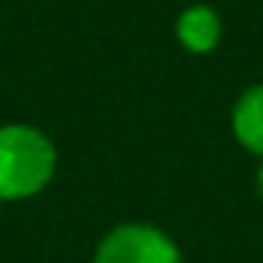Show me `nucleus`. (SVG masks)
Here are the masks:
<instances>
[{"mask_svg":"<svg viewBox=\"0 0 263 263\" xmlns=\"http://www.w3.org/2000/svg\"><path fill=\"white\" fill-rule=\"evenodd\" d=\"M174 34H177V44L192 53V56H208L220 47L223 41V22H220V13L208 4H189L180 16H177V25H174Z\"/></svg>","mask_w":263,"mask_h":263,"instance_id":"obj_3","label":"nucleus"},{"mask_svg":"<svg viewBox=\"0 0 263 263\" xmlns=\"http://www.w3.org/2000/svg\"><path fill=\"white\" fill-rule=\"evenodd\" d=\"M59 167L56 143L34 124H0V204L41 195Z\"/></svg>","mask_w":263,"mask_h":263,"instance_id":"obj_1","label":"nucleus"},{"mask_svg":"<svg viewBox=\"0 0 263 263\" xmlns=\"http://www.w3.org/2000/svg\"><path fill=\"white\" fill-rule=\"evenodd\" d=\"M229 130L245 152L263 158V84H251L238 93L229 111Z\"/></svg>","mask_w":263,"mask_h":263,"instance_id":"obj_4","label":"nucleus"},{"mask_svg":"<svg viewBox=\"0 0 263 263\" xmlns=\"http://www.w3.org/2000/svg\"><path fill=\"white\" fill-rule=\"evenodd\" d=\"M93 263H183V251L167 229L127 220L99 238Z\"/></svg>","mask_w":263,"mask_h":263,"instance_id":"obj_2","label":"nucleus"},{"mask_svg":"<svg viewBox=\"0 0 263 263\" xmlns=\"http://www.w3.org/2000/svg\"><path fill=\"white\" fill-rule=\"evenodd\" d=\"M254 189H257V195L263 198V158H260V167H257V174H254Z\"/></svg>","mask_w":263,"mask_h":263,"instance_id":"obj_5","label":"nucleus"}]
</instances>
